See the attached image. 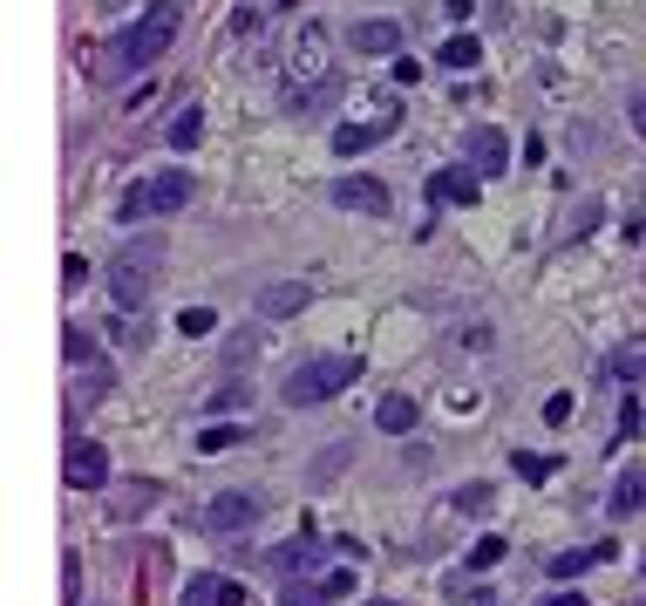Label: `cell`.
Segmentation results:
<instances>
[{
    "mask_svg": "<svg viewBox=\"0 0 646 606\" xmlns=\"http://www.w3.org/2000/svg\"><path fill=\"white\" fill-rule=\"evenodd\" d=\"M177 28H185V8H177V0H157V8H143V21H129V28L116 35V48H110V68H102V75L150 68V62H157L164 48L177 41Z\"/></svg>",
    "mask_w": 646,
    "mask_h": 606,
    "instance_id": "cell-1",
    "label": "cell"
},
{
    "mask_svg": "<svg viewBox=\"0 0 646 606\" xmlns=\"http://www.w3.org/2000/svg\"><path fill=\"white\" fill-rule=\"evenodd\" d=\"M360 382V355H314L287 368V382H279V402H293V409H314V402H333L341 389Z\"/></svg>",
    "mask_w": 646,
    "mask_h": 606,
    "instance_id": "cell-2",
    "label": "cell"
},
{
    "mask_svg": "<svg viewBox=\"0 0 646 606\" xmlns=\"http://www.w3.org/2000/svg\"><path fill=\"white\" fill-rule=\"evenodd\" d=\"M157 260H164V239H129L110 260V300L123 314H143L150 287H157Z\"/></svg>",
    "mask_w": 646,
    "mask_h": 606,
    "instance_id": "cell-3",
    "label": "cell"
},
{
    "mask_svg": "<svg viewBox=\"0 0 646 606\" xmlns=\"http://www.w3.org/2000/svg\"><path fill=\"white\" fill-rule=\"evenodd\" d=\"M191 191L198 178H185V171H150V178H137L123 191V225H137V218H170V212H185L191 205Z\"/></svg>",
    "mask_w": 646,
    "mask_h": 606,
    "instance_id": "cell-4",
    "label": "cell"
},
{
    "mask_svg": "<svg viewBox=\"0 0 646 606\" xmlns=\"http://www.w3.org/2000/svg\"><path fill=\"white\" fill-rule=\"evenodd\" d=\"M62 477H68V491H102V484H110V450L89 443V437H68Z\"/></svg>",
    "mask_w": 646,
    "mask_h": 606,
    "instance_id": "cell-5",
    "label": "cell"
},
{
    "mask_svg": "<svg viewBox=\"0 0 646 606\" xmlns=\"http://www.w3.org/2000/svg\"><path fill=\"white\" fill-rule=\"evenodd\" d=\"M258 512H266V504H258L252 491H218L212 504H204V525H212V532H245V525H258Z\"/></svg>",
    "mask_w": 646,
    "mask_h": 606,
    "instance_id": "cell-6",
    "label": "cell"
},
{
    "mask_svg": "<svg viewBox=\"0 0 646 606\" xmlns=\"http://www.w3.org/2000/svg\"><path fill=\"white\" fill-rule=\"evenodd\" d=\"M504 164H510L504 130H497V123H477V130H470V171H477V178H504Z\"/></svg>",
    "mask_w": 646,
    "mask_h": 606,
    "instance_id": "cell-7",
    "label": "cell"
},
{
    "mask_svg": "<svg viewBox=\"0 0 646 606\" xmlns=\"http://www.w3.org/2000/svg\"><path fill=\"white\" fill-rule=\"evenodd\" d=\"M333 205L381 218V212H388V185H381V178H333Z\"/></svg>",
    "mask_w": 646,
    "mask_h": 606,
    "instance_id": "cell-8",
    "label": "cell"
},
{
    "mask_svg": "<svg viewBox=\"0 0 646 606\" xmlns=\"http://www.w3.org/2000/svg\"><path fill=\"white\" fill-rule=\"evenodd\" d=\"M347 41H354V55H402V28H395V21H354Z\"/></svg>",
    "mask_w": 646,
    "mask_h": 606,
    "instance_id": "cell-9",
    "label": "cell"
},
{
    "mask_svg": "<svg viewBox=\"0 0 646 606\" xmlns=\"http://www.w3.org/2000/svg\"><path fill=\"white\" fill-rule=\"evenodd\" d=\"M429 198H435V205H477V171H463V164L435 171V178H429Z\"/></svg>",
    "mask_w": 646,
    "mask_h": 606,
    "instance_id": "cell-10",
    "label": "cell"
},
{
    "mask_svg": "<svg viewBox=\"0 0 646 606\" xmlns=\"http://www.w3.org/2000/svg\"><path fill=\"white\" fill-rule=\"evenodd\" d=\"M606 559H619V545H612V539H599V545H579V552H558V559H545V566H552V579H579V572L606 566Z\"/></svg>",
    "mask_w": 646,
    "mask_h": 606,
    "instance_id": "cell-11",
    "label": "cell"
},
{
    "mask_svg": "<svg viewBox=\"0 0 646 606\" xmlns=\"http://www.w3.org/2000/svg\"><path fill=\"white\" fill-rule=\"evenodd\" d=\"M375 429H381V437H408V429H416V402H408V395H381L375 402Z\"/></svg>",
    "mask_w": 646,
    "mask_h": 606,
    "instance_id": "cell-12",
    "label": "cell"
},
{
    "mask_svg": "<svg viewBox=\"0 0 646 606\" xmlns=\"http://www.w3.org/2000/svg\"><path fill=\"white\" fill-rule=\"evenodd\" d=\"M300 307H306V287H300V280H279V287L258 293V314H266V320H287V314H300Z\"/></svg>",
    "mask_w": 646,
    "mask_h": 606,
    "instance_id": "cell-13",
    "label": "cell"
},
{
    "mask_svg": "<svg viewBox=\"0 0 646 606\" xmlns=\"http://www.w3.org/2000/svg\"><path fill=\"white\" fill-rule=\"evenodd\" d=\"M320 559V545H314V532H300V539H287V545H279L273 552V572H287V579H300L306 566H314Z\"/></svg>",
    "mask_w": 646,
    "mask_h": 606,
    "instance_id": "cell-14",
    "label": "cell"
},
{
    "mask_svg": "<svg viewBox=\"0 0 646 606\" xmlns=\"http://www.w3.org/2000/svg\"><path fill=\"white\" fill-rule=\"evenodd\" d=\"M388 137V123H341L333 130V157H360L368 143H381Z\"/></svg>",
    "mask_w": 646,
    "mask_h": 606,
    "instance_id": "cell-15",
    "label": "cell"
},
{
    "mask_svg": "<svg viewBox=\"0 0 646 606\" xmlns=\"http://www.w3.org/2000/svg\"><path fill=\"white\" fill-rule=\"evenodd\" d=\"M639 504H646V470H619V484H612V504H606V512H612V518H633Z\"/></svg>",
    "mask_w": 646,
    "mask_h": 606,
    "instance_id": "cell-16",
    "label": "cell"
},
{
    "mask_svg": "<svg viewBox=\"0 0 646 606\" xmlns=\"http://www.w3.org/2000/svg\"><path fill=\"white\" fill-rule=\"evenodd\" d=\"M62 355H68L75 368H83V362H89V368H96V382H102V389H110V368H102V362H96V341L83 334V327H62Z\"/></svg>",
    "mask_w": 646,
    "mask_h": 606,
    "instance_id": "cell-17",
    "label": "cell"
},
{
    "mask_svg": "<svg viewBox=\"0 0 646 606\" xmlns=\"http://www.w3.org/2000/svg\"><path fill=\"white\" fill-rule=\"evenodd\" d=\"M164 137H170V150H191V143L204 137V110H198V103H185V110L170 116V130H164Z\"/></svg>",
    "mask_w": 646,
    "mask_h": 606,
    "instance_id": "cell-18",
    "label": "cell"
},
{
    "mask_svg": "<svg viewBox=\"0 0 646 606\" xmlns=\"http://www.w3.org/2000/svg\"><path fill=\"white\" fill-rule=\"evenodd\" d=\"M435 62H443V68H477V62H483V41H477V35H449Z\"/></svg>",
    "mask_w": 646,
    "mask_h": 606,
    "instance_id": "cell-19",
    "label": "cell"
},
{
    "mask_svg": "<svg viewBox=\"0 0 646 606\" xmlns=\"http://www.w3.org/2000/svg\"><path fill=\"white\" fill-rule=\"evenodd\" d=\"M333 96H341V75H320L314 89H293V103H300V110H327Z\"/></svg>",
    "mask_w": 646,
    "mask_h": 606,
    "instance_id": "cell-20",
    "label": "cell"
},
{
    "mask_svg": "<svg viewBox=\"0 0 646 606\" xmlns=\"http://www.w3.org/2000/svg\"><path fill=\"white\" fill-rule=\"evenodd\" d=\"M239 443H245V429H231V422H218V429H204V437H198L204 457H218V450H239Z\"/></svg>",
    "mask_w": 646,
    "mask_h": 606,
    "instance_id": "cell-21",
    "label": "cell"
},
{
    "mask_svg": "<svg viewBox=\"0 0 646 606\" xmlns=\"http://www.w3.org/2000/svg\"><path fill=\"white\" fill-rule=\"evenodd\" d=\"M62 606H83V559L62 552Z\"/></svg>",
    "mask_w": 646,
    "mask_h": 606,
    "instance_id": "cell-22",
    "label": "cell"
},
{
    "mask_svg": "<svg viewBox=\"0 0 646 606\" xmlns=\"http://www.w3.org/2000/svg\"><path fill=\"white\" fill-rule=\"evenodd\" d=\"M150 497H157V484H123V504H116V518H137V512H150Z\"/></svg>",
    "mask_w": 646,
    "mask_h": 606,
    "instance_id": "cell-23",
    "label": "cell"
},
{
    "mask_svg": "<svg viewBox=\"0 0 646 606\" xmlns=\"http://www.w3.org/2000/svg\"><path fill=\"white\" fill-rule=\"evenodd\" d=\"M177 327L198 341V334H212V327H218V314H212V307H185V314H177Z\"/></svg>",
    "mask_w": 646,
    "mask_h": 606,
    "instance_id": "cell-24",
    "label": "cell"
},
{
    "mask_svg": "<svg viewBox=\"0 0 646 606\" xmlns=\"http://www.w3.org/2000/svg\"><path fill=\"white\" fill-rule=\"evenodd\" d=\"M279 606H333V599H327V586H300V579H293V586H287V599H279Z\"/></svg>",
    "mask_w": 646,
    "mask_h": 606,
    "instance_id": "cell-25",
    "label": "cell"
},
{
    "mask_svg": "<svg viewBox=\"0 0 646 606\" xmlns=\"http://www.w3.org/2000/svg\"><path fill=\"white\" fill-rule=\"evenodd\" d=\"M504 559V539H477V552H470V572H490Z\"/></svg>",
    "mask_w": 646,
    "mask_h": 606,
    "instance_id": "cell-26",
    "label": "cell"
},
{
    "mask_svg": "<svg viewBox=\"0 0 646 606\" xmlns=\"http://www.w3.org/2000/svg\"><path fill=\"white\" fill-rule=\"evenodd\" d=\"M185 606H218V579H212V572L191 579V586H185Z\"/></svg>",
    "mask_w": 646,
    "mask_h": 606,
    "instance_id": "cell-27",
    "label": "cell"
},
{
    "mask_svg": "<svg viewBox=\"0 0 646 606\" xmlns=\"http://www.w3.org/2000/svg\"><path fill=\"white\" fill-rule=\"evenodd\" d=\"M517 477H524V484H545V477H552V457H524V450H517Z\"/></svg>",
    "mask_w": 646,
    "mask_h": 606,
    "instance_id": "cell-28",
    "label": "cell"
},
{
    "mask_svg": "<svg viewBox=\"0 0 646 606\" xmlns=\"http://www.w3.org/2000/svg\"><path fill=\"white\" fill-rule=\"evenodd\" d=\"M239 402H245V389H239V382H225L218 395H204V409H212V416H225V409H239Z\"/></svg>",
    "mask_w": 646,
    "mask_h": 606,
    "instance_id": "cell-29",
    "label": "cell"
},
{
    "mask_svg": "<svg viewBox=\"0 0 646 606\" xmlns=\"http://www.w3.org/2000/svg\"><path fill=\"white\" fill-rule=\"evenodd\" d=\"M456 512H490V484H463L456 491Z\"/></svg>",
    "mask_w": 646,
    "mask_h": 606,
    "instance_id": "cell-30",
    "label": "cell"
},
{
    "mask_svg": "<svg viewBox=\"0 0 646 606\" xmlns=\"http://www.w3.org/2000/svg\"><path fill=\"white\" fill-rule=\"evenodd\" d=\"M545 422H552V429L572 422V395H552V402H545Z\"/></svg>",
    "mask_w": 646,
    "mask_h": 606,
    "instance_id": "cell-31",
    "label": "cell"
},
{
    "mask_svg": "<svg viewBox=\"0 0 646 606\" xmlns=\"http://www.w3.org/2000/svg\"><path fill=\"white\" fill-rule=\"evenodd\" d=\"M626 116H633V130H639V137H646V83H639V89H633V96H626Z\"/></svg>",
    "mask_w": 646,
    "mask_h": 606,
    "instance_id": "cell-32",
    "label": "cell"
},
{
    "mask_svg": "<svg viewBox=\"0 0 646 606\" xmlns=\"http://www.w3.org/2000/svg\"><path fill=\"white\" fill-rule=\"evenodd\" d=\"M626 437H639V402L626 395V409H619V443H626Z\"/></svg>",
    "mask_w": 646,
    "mask_h": 606,
    "instance_id": "cell-33",
    "label": "cell"
},
{
    "mask_svg": "<svg viewBox=\"0 0 646 606\" xmlns=\"http://www.w3.org/2000/svg\"><path fill=\"white\" fill-rule=\"evenodd\" d=\"M320 586H327V599H347V593H354V572H327Z\"/></svg>",
    "mask_w": 646,
    "mask_h": 606,
    "instance_id": "cell-34",
    "label": "cell"
},
{
    "mask_svg": "<svg viewBox=\"0 0 646 606\" xmlns=\"http://www.w3.org/2000/svg\"><path fill=\"white\" fill-rule=\"evenodd\" d=\"M218 606H245V586H239V579H218Z\"/></svg>",
    "mask_w": 646,
    "mask_h": 606,
    "instance_id": "cell-35",
    "label": "cell"
},
{
    "mask_svg": "<svg viewBox=\"0 0 646 606\" xmlns=\"http://www.w3.org/2000/svg\"><path fill=\"white\" fill-rule=\"evenodd\" d=\"M537 606H592V599H579V593H552V599H537Z\"/></svg>",
    "mask_w": 646,
    "mask_h": 606,
    "instance_id": "cell-36",
    "label": "cell"
},
{
    "mask_svg": "<svg viewBox=\"0 0 646 606\" xmlns=\"http://www.w3.org/2000/svg\"><path fill=\"white\" fill-rule=\"evenodd\" d=\"M360 606H395V599H360Z\"/></svg>",
    "mask_w": 646,
    "mask_h": 606,
    "instance_id": "cell-37",
    "label": "cell"
}]
</instances>
